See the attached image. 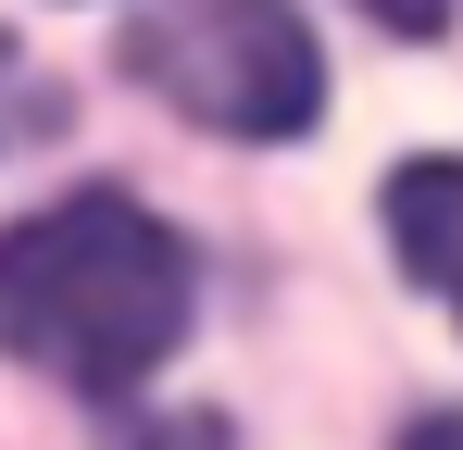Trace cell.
<instances>
[{
  "label": "cell",
  "instance_id": "1",
  "mask_svg": "<svg viewBox=\"0 0 463 450\" xmlns=\"http://www.w3.org/2000/svg\"><path fill=\"white\" fill-rule=\"evenodd\" d=\"M188 338V250L126 188H76L0 225V351L76 400H126Z\"/></svg>",
  "mask_w": 463,
  "mask_h": 450
},
{
  "label": "cell",
  "instance_id": "2",
  "mask_svg": "<svg viewBox=\"0 0 463 450\" xmlns=\"http://www.w3.org/2000/svg\"><path fill=\"white\" fill-rule=\"evenodd\" d=\"M126 63L213 138H301L326 113V51L288 0H151L126 25Z\"/></svg>",
  "mask_w": 463,
  "mask_h": 450
},
{
  "label": "cell",
  "instance_id": "3",
  "mask_svg": "<svg viewBox=\"0 0 463 450\" xmlns=\"http://www.w3.org/2000/svg\"><path fill=\"white\" fill-rule=\"evenodd\" d=\"M388 238H401L413 288H439L463 325V163H401L388 175Z\"/></svg>",
  "mask_w": 463,
  "mask_h": 450
},
{
  "label": "cell",
  "instance_id": "4",
  "mask_svg": "<svg viewBox=\"0 0 463 450\" xmlns=\"http://www.w3.org/2000/svg\"><path fill=\"white\" fill-rule=\"evenodd\" d=\"M51 126H63V88H51V75H25V51L0 38V150L51 138Z\"/></svg>",
  "mask_w": 463,
  "mask_h": 450
},
{
  "label": "cell",
  "instance_id": "5",
  "mask_svg": "<svg viewBox=\"0 0 463 450\" xmlns=\"http://www.w3.org/2000/svg\"><path fill=\"white\" fill-rule=\"evenodd\" d=\"M138 450H238V438H226V413H175V426H151Z\"/></svg>",
  "mask_w": 463,
  "mask_h": 450
},
{
  "label": "cell",
  "instance_id": "6",
  "mask_svg": "<svg viewBox=\"0 0 463 450\" xmlns=\"http://www.w3.org/2000/svg\"><path fill=\"white\" fill-rule=\"evenodd\" d=\"M364 13H376V25H401V38H439V25H451V0H364Z\"/></svg>",
  "mask_w": 463,
  "mask_h": 450
},
{
  "label": "cell",
  "instance_id": "7",
  "mask_svg": "<svg viewBox=\"0 0 463 450\" xmlns=\"http://www.w3.org/2000/svg\"><path fill=\"white\" fill-rule=\"evenodd\" d=\"M401 450H463V413H426V426H413Z\"/></svg>",
  "mask_w": 463,
  "mask_h": 450
}]
</instances>
